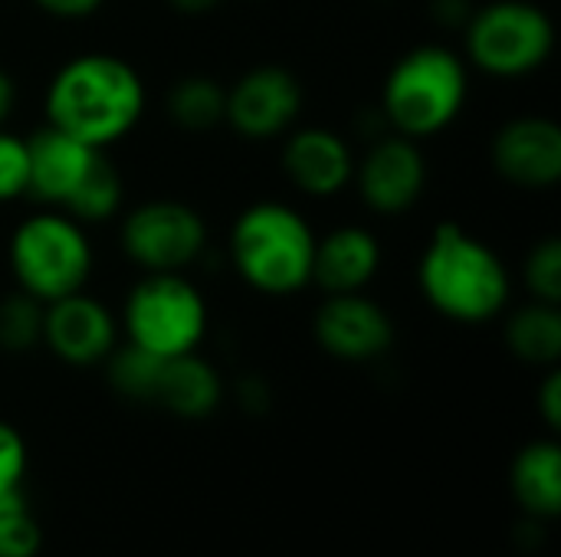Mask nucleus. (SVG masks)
<instances>
[{"mask_svg":"<svg viewBox=\"0 0 561 557\" xmlns=\"http://www.w3.org/2000/svg\"><path fill=\"white\" fill-rule=\"evenodd\" d=\"M510 492L529 522H556L561 512V446L549 433L529 440L510 463Z\"/></svg>","mask_w":561,"mask_h":557,"instance_id":"a211bd4d","label":"nucleus"},{"mask_svg":"<svg viewBox=\"0 0 561 557\" xmlns=\"http://www.w3.org/2000/svg\"><path fill=\"white\" fill-rule=\"evenodd\" d=\"M427 158L421 141L404 135H381L368 144V151L355 161L352 187L358 200L378 217H401L414 210L427 190Z\"/></svg>","mask_w":561,"mask_h":557,"instance_id":"9d476101","label":"nucleus"},{"mask_svg":"<svg viewBox=\"0 0 561 557\" xmlns=\"http://www.w3.org/2000/svg\"><path fill=\"white\" fill-rule=\"evenodd\" d=\"M168 358H158L151 351H141L138 345L118 341L115 351L105 358V378L112 384V391L125 401L135 404H154L158 394V381H161V368Z\"/></svg>","mask_w":561,"mask_h":557,"instance_id":"4be33fe9","label":"nucleus"},{"mask_svg":"<svg viewBox=\"0 0 561 557\" xmlns=\"http://www.w3.org/2000/svg\"><path fill=\"white\" fill-rule=\"evenodd\" d=\"M118 217L122 256L138 272H191L210 246L204 213L178 197H151Z\"/></svg>","mask_w":561,"mask_h":557,"instance_id":"6e6552de","label":"nucleus"},{"mask_svg":"<svg viewBox=\"0 0 561 557\" xmlns=\"http://www.w3.org/2000/svg\"><path fill=\"white\" fill-rule=\"evenodd\" d=\"M122 341L158 358L201 351L210 332V305L191 272H141L118 309Z\"/></svg>","mask_w":561,"mask_h":557,"instance_id":"423d86ee","label":"nucleus"},{"mask_svg":"<svg viewBox=\"0 0 561 557\" xmlns=\"http://www.w3.org/2000/svg\"><path fill=\"white\" fill-rule=\"evenodd\" d=\"M536 407H539V417H542L546 430L556 437L561 427V371L559 368H546L542 384H539V391H536Z\"/></svg>","mask_w":561,"mask_h":557,"instance_id":"cd10ccee","label":"nucleus"},{"mask_svg":"<svg viewBox=\"0 0 561 557\" xmlns=\"http://www.w3.org/2000/svg\"><path fill=\"white\" fill-rule=\"evenodd\" d=\"M279 151V167L289 187L312 200L342 197L355 177V148L352 141L325 125H296L286 131Z\"/></svg>","mask_w":561,"mask_h":557,"instance_id":"4468645a","label":"nucleus"},{"mask_svg":"<svg viewBox=\"0 0 561 557\" xmlns=\"http://www.w3.org/2000/svg\"><path fill=\"white\" fill-rule=\"evenodd\" d=\"M164 3L181 16H207V13L220 10L227 0H164Z\"/></svg>","mask_w":561,"mask_h":557,"instance_id":"473e14b6","label":"nucleus"},{"mask_svg":"<svg viewBox=\"0 0 561 557\" xmlns=\"http://www.w3.org/2000/svg\"><path fill=\"white\" fill-rule=\"evenodd\" d=\"M224 397H227V387H224V374L217 371V364L204 358L201 351H191V355L164 361L154 407L168 410L178 420L197 423V420L214 417Z\"/></svg>","mask_w":561,"mask_h":557,"instance_id":"f3484780","label":"nucleus"},{"mask_svg":"<svg viewBox=\"0 0 561 557\" xmlns=\"http://www.w3.org/2000/svg\"><path fill=\"white\" fill-rule=\"evenodd\" d=\"M316 345L342 364L381 361L398 338L391 312L368 292L322 295L312 315Z\"/></svg>","mask_w":561,"mask_h":557,"instance_id":"9b49d317","label":"nucleus"},{"mask_svg":"<svg viewBox=\"0 0 561 557\" xmlns=\"http://www.w3.org/2000/svg\"><path fill=\"white\" fill-rule=\"evenodd\" d=\"M237 397H240V404L250 407V410H263V407L270 404V391H266V384H263L260 378H250V381L243 378Z\"/></svg>","mask_w":561,"mask_h":557,"instance_id":"2f4dec72","label":"nucleus"},{"mask_svg":"<svg viewBox=\"0 0 561 557\" xmlns=\"http://www.w3.org/2000/svg\"><path fill=\"white\" fill-rule=\"evenodd\" d=\"M168 121L184 135H210L227 115V82L210 72H187L174 79L164 95Z\"/></svg>","mask_w":561,"mask_h":557,"instance_id":"aec40b11","label":"nucleus"},{"mask_svg":"<svg viewBox=\"0 0 561 557\" xmlns=\"http://www.w3.org/2000/svg\"><path fill=\"white\" fill-rule=\"evenodd\" d=\"M460 33L467 66L500 82L536 76L549 66L559 43L556 20L536 0H490L473 7Z\"/></svg>","mask_w":561,"mask_h":557,"instance_id":"0eeeda50","label":"nucleus"},{"mask_svg":"<svg viewBox=\"0 0 561 557\" xmlns=\"http://www.w3.org/2000/svg\"><path fill=\"white\" fill-rule=\"evenodd\" d=\"M43 348V302L13 289L0 299V351L30 355Z\"/></svg>","mask_w":561,"mask_h":557,"instance_id":"5701e85b","label":"nucleus"},{"mask_svg":"<svg viewBox=\"0 0 561 557\" xmlns=\"http://www.w3.org/2000/svg\"><path fill=\"white\" fill-rule=\"evenodd\" d=\"M30 194V148L26 135L0 128V207L16 204Z\"/></svg>","mask_w":561,"mask_h":557,"instance_id":"a878e982","label":"nucleus"},{"mask_svg":"<svg viewBox=\"0 0 561 557\" xmlns=\"http://www.w3.org/2000/svg\"><path fill=\"white\" fill-rule=\"evenodd\" d=\"M503 325V341L510 355L529 368H559L561 361V309L552 302L529 299L526 305H510Z\"/></svg>","mask_w":561,"mask_h":557,"instance_id":"6ab92c4d","label":"nucleus"},{"mask_svg":"<svg viewBox=\"0 0 561 557\" xmlns=\"http://www.w3.org/2000/svg\"><path fill=\"white\" fill-rule=\"evenodd\" d=\"M118 341V315L85 289L43 305V348L66 368H99Z\"/></svg>","mask_w":561,"mask_h":557,"instance_id":"f8f14e48","label":"nucleus"},{"mask_svg":"<svg viewBox=\"0 0 561 557\" xmlns=\"http://www.w3.org/2000/svg\"><path fill=\"white\" fill-rule=\"evenodd\" d=\"M16 102H20V85H16V79H13V72L0 69V128L13 118Z\"/></svg>","mask_w":561,"mask_h":557,"instance_id":"7c9ffc66","label":"nucleus"},{"mask_svg":"<svg viewBox=\"0 0 561 557\" xmlns=\"http://www.w3.org/2000/svg\"><path fill=\"white\" fill-rule=\"evenodd\" d=\"M385 266V246L365 223H339L316 240L312 286L322 295L368 292Z\"/></svg>","mask_w":561,"mask_h":557,"instance_id":"dca6fc26","label":"nucleus"},{"mask_svg":"<svg viewBox=\"0 0 561 557\" xmlns=\"http://www.w3.org/2000/svg\"><path fill=\"white\" fill-rule=\"evenodd\" d=\"M421 299L454 325H490L513 305V269L463 223L444 220L431 230L417 256Z\"/></svg>","mask_w":561,"mask_h":557,"instance_id":"f03ea898","label":"nucleus"},{"mask_svg":"<svg viewBox=\"0 0 561 557\" xmlns=\"http://www.w3.org/2000/svg\"><path fill=\"white\" fill-rule=\"evenodd\" d=\"M7 269L13 286L43 305L89 289L95 272V246L89 227L62 210L39 207L10 230Z\"/></svg>","mask_w":561,"mask_h":557,"instance_id":"39448f33","label":"nucleus"},{"mask_svg":"<svg viewBox=\"0 0 561 557\" xmlns=\"http://www.w3.org/2000/svg\"><path fill=\"white\" fill-rule=\"evenodd\" d=\"M523 286L529 299L561 305V240L556 233L533 243L523 259Z\"/></svg>","mask_w":561,"mask_h":557,"instance_id":"393cba45","label":"nucleus"},{"mask_svg":"<svg viewBox=\"0 0 561 557\" xmlns=\"http://www.w3.org/2000/svg\"><path fill=\"white\" fill-rule=\"evenodd\" d=\"M148 115V82L135 62L108 49L69 56L46 82L43 121L108 151L122 144Z\"/></svg>","mask_w":561,"mask_h":557,"instance_id":"f257e3e1","label":"nucleus"},{"mask_svg":"<svg viewBox=\"0 0 561 557\" xmlns=\"http://www.w3.org/2000/svg\"><path fill=\"white\" fill-rule=\"evenodd\" d=\"M43 548V525L30 506L26 486L0 496V557H36Z\"/></svg>","mask_w":561,"mask_h":557,"instance_id":"b1692460","label":"nucleus"},{"mask_svg":"<svg viewBox=\"0 0 561 557\" xmlns=\"http://www.w3.org/2000/svg\"><path fill=\"white\" fill-rule=\"evenodd\" d=\"M26 148H30V194L26 197L53 210H62L72 200V194L85 184L92 167L108 154L46 121L26 135Z\"/></svg>","mask_w":561,"mask_h":557,"instance_id":"2eb2a0df","label":"nucleus"},{"mask_svg":"<svg viewBox=\"0 0 561 557\" xmlns=\"http://www.w3.org/2000/svg\"><path fill=\"white\" fill-rule=\"evenodd\" d=\"M470 98V66L447 43H417L401 53L381 82V118L388 131L431 141L454 128Z\"/></svg>","mask_w":561,"mask_h":557,"instance_id":"20e7f679","label":"nucleus"},{"mask_svg":"<svg viewBox=\"0 0 561 557\" xmlns=\"http://www.w3.org/2000/svg\"><path fill=\"white\" fill-rule=\"evenodd\" d=\"M43 16L49 20H59V23H79V20H89L95 16L105 0H30Z\"/></svg>","mask_w":561,"mask_h":557,"instance_id":"c85d7f7f","label":"nucleus"},{"mask_svg":"<svg viewBox=\"0 0 561 557\" xmlns=\"http://www.w3.org/2000/svg\"><path fill=\"white\" fill-rule=\"evenodd\" d=\"M473 13V3L470 0H431V16L440 23V26H460L470 20Z\"/></svg>","mask_w":561,"mask_h":557,"instance_id":"c756f323","label":"nucleus"},{"mask_svg":"<svg viewBox=\"0 0 561 557\" xmlns=\"http://www.w3.org/2000/svg\"><path fill=\"white\" fill-rule=\"evenodd\" d=\"M500 181L519 190H552L561 181V128L549 115L506 118L490 141Z\"/></svg>","mask_w":561,"mask_h":557,"instance_id":"ddd939ff","label":"nucleus"},{"mask_svg":"<svg viewBox=\"0 0 561 557\" xmlns=\"http://www.w3.org/2000/svg\"><path fill=\"white\" fill-rule=\"evenodd\" d=\"M26 469H30V450L23 433L10 420H0V496L23 489Z\"/></svg>","mask_w":561,"mask_h":557,"instance_id":"bb28decb","label":"nucleus"},{"mask_svg":"<svg viewBox=\"0 0 561 557\" xmlns=\"http://www.w3.org/2000/svg\"><path fill=\"white\" fill-rule=\"evenodd\" d=\"M122 207H125V181H122V171L115 167V161L105 154L92 167L85 184L72 194V200L62 207V213H69L82 227H99V223L115 220L122 213Z\"/></svg>","mask_w":561,"mask_h":557,"instance_id":"412c9836","label":"nucleus"},{"mask_svg":"<svg viewBox=\"0 0 561 557\" xmlns=\"http://www.w3.org/2000/svg\"><path fill=\"white\" fill-rule=\"evenodd\" d=\"M319 233L306 213L286 200L247 204L227 230V263L233 276L266 299H293L312 286Z\"/></svg>","mask_w":561,"mask_h":557,"instance_id":"7ed1b4c3","label":"nucleus"},{"mask_svg":"<svg viewBox=\"0 0 561 557\" xmlns=\"http://www.w3.org/2000/svg\"><path fill=\"white\" fill-rule=\"evenodd\" d=\"M302 108V79L279 62H260L243 69L233 82H227L224 125L250 144H270L299 125Z\"/></svg>","mask_w":561,"mask_h":557,"instance_id":"1a4fd4ad","label":"nucleus"}]
</instances>
